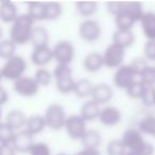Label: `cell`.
Wrapping results in <instances>:
<instances>
[{
    "mask_svg": "<svg viewBox=\"0 0 155 155\" xmlns=\"http://www.w3.org/2000/svg\"><path fill=\"white\" fill-rule=\"evenodd\" d=\"M123 144L127 151L137 155H154L155 147L152 142L144 139V136L137 127H129L121 136Z\"/></svg>",
    "mask_w": 155,
    "mask_h": 155,
    "instance_id": "cell-1",
    "label": "cell"
},
{
    "mask_svg": "<svg viewBox=\"0 0 155 155\" xmlns=\"http://www.w3.org/2000/svg\"><path fill=\"white\" fill-rule=\"evenodd\" d=\"M143 13V7L140 2H123L122 10L114 17L116 30H133Z\"/></svg>",
    "mask_w": 155,
    "mask_h": 155,
    "instance_id": "cell-2",
    "label": "cell"
},
{
    "mask_svg": "<svg viewBox=\"0 0 155 155\" xmlns=\"http://www.w3.org/2000/svg\"><path fill=\"white\" fill-rule=\"evenodd\" d=\"M34 25L35 22L27 13L19 14L18 17L11 24L9 38L15 43L16 46H24L30 43L31 34L35 27Z\"/></svg>",
    "mask_w": 155,
    "mask_h": 155,
    "instance_id": "cell-3",
    "label": "cell"
},
{
    "mask_svg": "<svg viewBox=\"0 0 155 155\" xmlns=\"http://www.w3.org/2000/svg\"><path fill=\"white\" fill-rule=\"evenodd\" d=\"M28 68V63L22 55L16 54L13 58L5 61V64L1 67L3 80L15 82L19 78L26 75V71Z\"/></svg>",
    "mask_w": 155,
    "mask_h": 155,
    "instance_id": "cell-4",
    "label": "cell"
},
{
    "mask_svg": "<svg viewBox=\"0 0 155 155\" xmlns=\"http://www.w3.org/2000/svg\"><path fill=\"white\" fill-rule=\"evenodd\" d=\"M44 119L48 129L52 131H61L64 129L67 114L64 106L60 103H51L44 113Z\"/></svg>",
    "mask_w": 155,
    "mask_h": 155,
    "instance_id": "cell-5",
    "label": "cell"
},
{
    "mask_svg": "<svg viewBox=\"0 0 155 155\" xmlns=\"http://www.w3.org/2000/svg\"><path fill=\"white\" fill-rule=\"evenodd\" d=\"M53 51V61L58 65H66L70 66L75 56V48L70 41L62 39L58 41L52 47Z\"/></svg>",
    "mask_w": 155,
    "mask_h": 155,
    "instance_id": "cell-6",
    "label": "cell"
},
{
    "mask_svg": "<svg viewBox=\"0 0 155 155\" xmlns=\"http://www.w3.org/2000/svg\"><path fill=\"white\" fill-rule=\"evenodd\" d=\"M79 36L85 43H96L102 35V27L98 20L94 18L84 19L78 29Z\"/></svg>",
    "mask_w": 155,
    "mask_h": 155,
    "instance_id": "cell-7",
    "label": "cell"
},
{
    "mask_svg": "<svg viewBox=\"0 0 155 155\" xmlns=\"http://www.w3.org/2000/svg\"><path fill=\"white\" fill-rule=\"evenodd\" d=\"M138 79L137 73L130 64H123L117 68L113 75V84L116 88L127 91V87Z\"/></svg>",
    "mask_w": 155,
    "mask_h": 155,
    "instance_id": "cell-8",
    "label": "cell"
},
{
    "mask_svg": "<svg viewBox=\"0 0 155 155\" xmlns=\"http://www.w3.org/2000/svg\"><path fill=\"white\" fill-rule=\"evenodd\" d=\"M64 130L70 139L81 140L88 127H87V122L80 115L73 114L67 117Z\"/></svg>",
    "mask_w": 155,
    "mask_h": 155,
    "instance_id": "cell-9",
    "label": "cell"
},
{
    "mask_svg": "<svg viewBox=\"0 0 155 155\" xmlns=\"http://www.w3.org/2000/svg\"><path fill=\"white\" fill-rule=\"evenodd\" d=\"M125 52H127V50L121 48L120 46L116 45L114 43H110L102 53L104 61V67L116 70L121 65L124 64L123 62H124L125 58Z\"/></svg>",
    "mask_w": 155,
    "mask_h": 155,
    "instance_id": "cell-10",
    "label": "cell"
},
{
    "mask_svg": "<svg viewBox=\"0 0 155 155\" xmlns=\"http://www.w3.org/2000/svg\"><path fill=\"white\" fill-rule=\"evenodd\" d=\"M39 88L41 87L34 80V78L27 74L13 82V91H15L16 95L22 98L35 97L38 94Z\"/></svg>",
    "mask_w": 155,
    "mask_h": 155,
    "instance_id": "cell-11",
    "label": "cell"
},
{
    "mask_svg": "<svg viewBox=\"0 0 155 155\" xmlns=\"http://www.w3.org/2000/svg\"><path fill=\"white\" fill-rule=\"evenodd\" d=\"M98 120L104 127H116L122 121V112L117 106L107 104L101 107Z\"/></svg>",
    "mask_w": 155,
    "mask_h": 155,
    "instance_id": "cell-12",
    "label": "cell"
},
{
    "mask_svg": "<svg viewBox=\"0 0 155 155\" xmlns=\"http://www.w3.org/2000/svg\"><path fill=\"white\" fill-rule=\"evenodd\" d=\"M114 98V88L107 83H98L94 85L93 93L91 99L95 101L100 106H105L110 104V102Z\"/></svg>",
    "mask_w": 155,
    "mask_h": 155,
    "instance_id": "cell-13",
    "label": "cell"
},
{
    "mask_svg": "<svg viewBox=\"0 0 155 155\" xmlns=\"http://www.w3.org/2000/svg\"><path fill=\"white\" fill-rule=\"evenodd\" d=\"M31 63L37 68H45L53 61V51L52 47L41 46V47L33 48L30 56Z\"/></svg>",
    "mask_w": 155,
    "mask_h": 155,
    "instance_id": "cell-14",
    "label": "cell"
},
{
    "mask_svg": "<svg viewBox=\"0 0 155 155\" xmlns=\"http://www.w3.org/2000/svg\"><path fill=\"white\" fill-rule=\"evenodd\" d=\"M34 143V136H32L24 129L15 133L14 139L12 141V147L15 149L17 153H29Z\"/></svg>",
    "mask_w": 155,
    "mask_h": 155,
    "instance_id": "cell-15",
    "label": "cell"
},
{
    "mask_svg": "<svg viewBox=\"0 0 155 155\" xmlns=\"http://www.w3.org/2000/svg\"><path fill=\"white\" fill-rule=\"evenodd\" d=\"M139 25L147 41H155V12H144L139 20Z\"/></svg>",
    "mask_w": 155,
    "mask_h": 155,
    "instance_id": "cell-16",
    "label": "cell"
},
{
    "mask_svg": "<svg viewBox=\"0 0 155 155\" xmlns=\"http://www.w3.org/2000/svg\"><path fill=\"white\" fill-rule=\"evenodd\" d=\"M104 67V61L102 53L97 51L89 52L83 58V68L89 73L99 72Z\"/></svg>",
    "mask_w": 155,
    "mask_h": 155,
    "instance_id": "cell-17",
    "label": "cell"
},
{
    "mask_svg": "<svg viewBox=\"0 0 155 155\" xmlns=\"http://www.w3.org/2000/svg\"><path fill=\"white\" fill-rule=\"evenodd\" d=\"M17 5L11 0H3L0 2V21L11 25L18 17Z\"/></svg>",
    "mask_w": 155,
    "mask_h": 155,
    "instance_id": "cell-18",
    "label": "cell"
},
{
    "mask_svg": "<svg viewBox=\"0 0 155 155\" xmlns=\"http://www.w3.org/2000/svg\"><path fill=\"white\" fill-rule=\"evenodd\" d=\"M27 118H28V117L26 116V114H25L22 110H16L15 108V110H12L8 113L7 116H5V122L7 123L11 129H13L15 132H18L25 129Z\"/></svg>",
    "mask_w": 155,
    "mask_h": 155,
    "instance_id": "cell-19",
    "label": "cell"
},
{
    "mask_svg": "<svg viewBox=\"0 0 155 155\" xmlns=\"http://www.w3.org/2000/svg\"><path fill=\"white\" fill-rule=\"evenodd\" d=\"M112 39V43L127 50V48H131L134 45L136 36L133 30H115V32L113 33Z\"/></svg>",
    "mask_w": 155,
    "mask_h": 155,
    "instance_id": "cell-20",
    "label": "cell"
},
{
    "mask_svg": "<svg viewBox=\"0 0 155 155\" xmlns=\"http://www.w3.org/2000/svg\"><path fill=\"white\" fill-rule=\"evenodd\" d=\"M100 110H101V106L97 104L95 101L91 99H88L82 104L80 108V116L84 119L86 122H91V121L98 120L100 115Z\"/></svg>",
    "mask_w": 155,
    "mask_h": 155,
    "instance_id": "cell-21",
    "label": "cell"
},
{
    "mask_svg": "<svg viewBox=\"0 0 155 155\" xmlns=\"http://www.w3.org/2000/svg\"><path fill=\"white\" fill-rule=\"evenodd\" d=\"M46 129H47V125L43 115H31L27 118L25 130L32 136H36L43 133Z\"/></svg>",
    "mask_w": 155,
    "mask_h": 155,
    "instance_id": "cell-22",
    "label": "cell"
},
{
    "mask_svg": "<svg viewBox=\"0 0 155 155\" xmlns=\"http://www.w3.org/2000/svg\"><path fill=\"white\" fill-rule=\"evenodd\" d=\"M80 141L83 146V149L99 150L100 146L102 144V135L98 130L88 129Z\"/></svg>",
    "mask_w": 155,
    "mask_h": 155,
    "instance_id": "cell-23",
    "label": "cell"
},
{
    "mask_svg": "<svg viewBox=\"0 0 155 155\" xmlns=\"http://www.w3.org/2000/svg\"><path fill=\"white\" fill-rule=\"evenodd\" d=\"M50 41L49 31L44 26H35L31 34L30 43H32L33 48L48 46Z\"/></svg>",
    "mask_w": 155,
    "mask_h": 155,
    "instance_id": "cell-24",
    "label": "cell"
},
{
    "mask_svg": "<svg viewBox=\"0 0 155 155\" xmlns=\"http://www.w3.org/2000/svg\"><path fill=\"white\" fill-rule=\"evenodd\" d=\"M75 81L73 74H66L63 77H58L54 79V84H55V88L62 95H69V94L73 93L74 89Z\"/></svg>",
    "mask_w": 155,
    "mask_h": 155,
    "instance_id": "cell-25",
    "label": "cell"
},
{
    "mask_svg": "<svg viewBox=\"0 0 155 155\" xmlns=\"http://www.w3.org/2000/svg\"><path fill=\"white\" fill-rule=\"evenodd\" d=\"M94 89V84L88 80V79H79L75 81L74 89H73V94L75 97L80 98V99H91V93Z\"/></svg>",
    "mask_w": 155,
    "mask_h": 155,
    "instance_id": "cell-26",
    "label": "cell"
},
{
    "mask_svg": "<svg viewBox=\"0 0 155 155\" xmlns=\"http://www.w3.org/2000/svg\"><path fill=\"white\" fill-rule=\"evenodd\" d=\"M63 15V5L58 1L44 2V20L54 21Z\"/></svg>",
    "mask_w": 155,
    "mask_h": 155,
    "instance_id": "cell-27",
    "label": "cell"
},
{
    "mask_svg": "<svg viewBox=\"0 0 155 155\" xmlns=\"http://www.w3.org/2000/svg\"><path fill=\"white\" fill-rule=\"evenodd\" d=\"M136 127L141 132L143 136L148 135L155 138V115L148 114L143 116L139 120Z\"/></svg>",
    "mask_w": 155,
    "mask_h": 155,
    "instance_id": "cell-28",
    "label": "cell"
},
{
    "mask_svg": "<svg viewBox=\"0 0 155 155\" xmlns=\"http://www.w3.org/2000/svg\"><path fill=\"white\" fill-rule=\"evenodd\" d=\"M78 14L82 17L91 18L98 12V2L96 1H78L74 3Z\"/></svg>",
    "mask_w": 155,
    "mask_h": 155,
    "instance_id": "cell-29",
    "label": "cell"
},
{
    "mask_svg": "<svg viewBox=\"0 0 155 155\" xmlns=\"http://www.w3.org/2000/svg\"><path fill=\"white\" fill-rule=\"evenodd\" d=\"M33 78L39 87H48L51 85L52 82H54L52 71L46 67L45 68H37L35 70Z\"/></svg>",
    "mask_w": 155,
    "mask_h": 155,
    "instance_id": "cell-30",
    "label": "cell"
},
{
    "mask_svg": "<svg viewBox=\"0 0 155 155\" xmlns=\"http://www.w3.org/2000/svg\"><path fill=\"white\" fill-rule=\"evenodd\" d=\"M16 50L17 46L10 38H3L0 41V58L5 62L16 55Z\"/></svg>",
    "mask_w": 155,
    "mask_h": 155,
    "instance_id": "cell-31",
    "label": "cell"
},
{
    "mask_svg": "<svg viewBox=\"0 0 155 155\" xmlns=\"http://www.w3.org/2000/svg\"><path fill=\"white\" fill-rule=\"evenodd\" d=\"M27 14L30 16L31 19L34 22L43 21L44 20V2L34 1V2L28 3Z\"/></svg>",
    "mask_w": 155,
    "mask_h": 155,
    "instance_id": "cell-32",
    "label": "cell"
},
{
    "mask_svg": "<svg viewBox=\"0 0 155 155\" xmlns=\"http://www.w3.org/2000/svg\"><path fill=\"white\" fill-rule=\"evenodd\" d=\"M138 80L147 87L155 86V65H148L139 73Z\"/></svg>",
    "mask_w": 155,
    "mask_h": 155,
    "instance_id": "cell-33",
    "label": "cell"
},
{
    "mask_svg": "<svg viewBox=\"0 0 155 155\" xmlns=\"http://www.w3.org/2000/svg\"><path fill=\"white\" fill-rule=\"evenodd\" d=\"M146 89H147L146 85L142 84L137 79L133 84H131L127 87V89L125 91V94H127V97L133 100H141L144 95Z\"/></svg>",
    "mask_w": 155,
    "mask_h": 155,
    "instance_id": "cell-34",
    "label": "cell"
},
{
    "mask_svg": "<svg viewBox=\"0 0 155 155\" xmlns=\"http://www.w3.org/2000/svg\"><path fill=\"white\" fill-rule=\"evenodd\" d=\"M125 147L121 138H115L106 144V154L107 155H122L125 152Z\"/></svg>",
    "mask_w": 155,
    "mask_h": 155,
    "instance_id": "cell-35",
    "label": "cell"
},
{
    "mask_svg": "<svg viewBox=\"0 0 155 155\" xmlns=\"http://www.w3.org/2000/svg\"><path fill=\"white\" fill-rule=\"evenodd\" d=\"M16 132L5 121L0 123V144H12Z\"/></svg>",
    "mask_w": 155,
    "mask_h": 155,
    "instance_id": "cell-36",
    "label": "cell"
},
{
    "mask_svg": "<svg viewBox=\"0 0 155 155\" xmlns=\"http://www.w3.org/2000/svg\"><path fill=\"white\" fill-rule=\"evenodd\" d=\"M29 155H52L51 149L46 142L35 141L28 153Z\"/></svg>",
    "mask_w": 155,
    "mask_h": 155,
    "instance_id": "cell-37",
    "label": "cell"
},
{
    "mask_svg": "<svg viewBox=\"0 0 155 155\" xmlns=\"http://www.w3.org/2000/svg\"><path fill=\"white\" fill-rule=\"evenodd\" d=\"M140 101L144 107H155V86L147 87L143 97Z\"/></svg>",
    "mask_w": 155,
    "mask_h": 155,
    "instance_id": "cell-38",
    "label": "cell"
},
{
    "mask_svg": "<svg viewBox=\"0 0 155 155\" xmlns=\"http://www.w3.org/2000/svg\"><path fill=\"white\" fill-rule=\"evenodd\" d=\"M142 56L148 62H155V41H147L142 49Z\"/></svg>",
    "mask_w": 155,
    "mask_h": 155,
    "instance_id": "cell-39",
    "label": "cell"
},
{
    "mask_svg": "<svg viewBox=\"0 0 155 155\" xmlns=\"http://www.w3.org/2000/svg\"><path fill=\"white\" fill-rule=\"evenodd\" d=\"M130 65H131V67L134 69V71L137 73V75H139V73L141 72L149 64H148V61H147L143 56H138V58H133V61L130 63Z\"/></svg>",
    "mask_w": 155,
    "mask_h": 155,
    "instance_id": "cell-40",
    "label": "cell"
},
{
    "mask_svg": "<svg viewBox=\"0 0 155 155\" xmlns=\"http://www.w3.org/2000/svg\"><path fill=\"white\" fill-rule=\"evenodd\" d=\"M122 5H123V1H113V2H107L106 3V10H107V12L110 14V15H113L115 17V16L117 15V14H119V12L122 10Z\"/></svg>",
    "mask_w": 155,
    "mask_h": 155,
    "instance_id": "cell-41",
    "label": "cell"
},
{
    "mask_svg": "<svg viewBox=\"0 0 155 155\" xmlns=\"http://www.w3.org/2000/svg\"><path fill=\"white\" fill-rule=\"evenodd\" d=\"M0 155H17L12 144H0Z\"/></svg>",
    "mask_w": 155,
    "mask_h": 155,
    "instance_id": "cell-42",
    "label": "cell"
},
{
    "mask_svg": "<svg viewBox=\"0 0 155 155\" xmlns=\"http://www.w3.org/2000/svg\"><path fill=\"white\" fill-rule=\"evenodd\" d=\"M8 101H9V93H8L5 87L0 85V106L2 107L3 105L8 103Z\"/></svg>",
    "mask_w": 155,
    "mask_h": 155,
    "instance_id": "cell-43",
    "label": "cell"
},
{
    "mask_svg": "<svg viewBox=\"0 0 155 155\" xmlns=\"http://www.w3.org/2000/svg\"><path fill=\"white\" fill-rule=\"evenodd\" d=\"M122 155H137V154H136V153L131 152V151H127V150H125V152L123 153Z\"/></svg>",
    "mask_w": 155,
    "mask_h": 155,
    "instance_id": "cell-44",
    "label": "cell"
},
{
    "mask_svg": "<svg viewBox=\"0 0 155 155\" xmlns=\"http://www.w3.org/2000/svg\"><path fill=\"white\" fill-rule=\"evenodd\" d=\"M2 37H3V30H2V28L0 27V41H2Z\"/></svg>",
    "mask_w": 155,
    "mask_h": 155,
    "instance_id": "cell-45",
    "label": "cell"
},
{
    "mask_svg": "<svg viewBox=\"0 0 155 155\" xmlns=\"http://www.w3.org/2000/svg\"><path fill=\"white\" fill-rule=\"evenodd\" d=\"M2 122V107L0 106V123Z\"/></svg>",
    "mask_w": 155,
    "mask_h": 155,
    "instance_id": "cell-46",
    "label": "cell"
},
{
    "mask_svg": "<svg viewBox=\"0 0 155 155\" xmlns=\"http://www.w3.org/2000/svg\"><path fill=\"white\" fill-rule=\"evenodd\" d=\"M2 80H3V77H2V73H1V69H0V85H1Z\"/></svg>",
    "mask_w": 155,
    "mask_h": 155,
    "instance_id": "cell-47",
    "label": "cell"
},
{
    "mask_svg": "<svg viewBox=\"0 0 155 155\" xmlns=\"http://www.w3.org/2000/svg\"><path fill=\"white\" fill-rule=\"evenodd\" d=\"M56 155H68V154H66V153H58V154H56Z\"/></svg>",
    "mask_w": 155,
    "mask_h": 155,
    "instance_id": "cell-48",
    "label": "cell"
}]
</instances>
